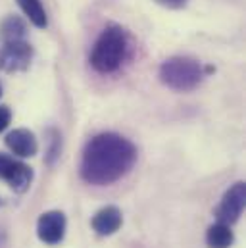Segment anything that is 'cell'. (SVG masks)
Returning <instances> with one entry per match:
<instances>
[{"mask_svg": "<svg viewBox=\"0 0 246 248\" xmlns=\"http://www.w3.org/2000/svg\"><path fill=\"white\" fill-rule=\"evenodd\" d=\"M135 162L137 148L129 139L118 133H100L85 144L81 177L89 185H112L131 171Z\"/></svg>", "mask_w": 246, "mask_h": 248, "instance_id": "6da1fadb", "label": "cell"}, {"mask_svg": "<svg viewBox=\"0 0 246 248\" xmlns=\"http://www.w3.org/2000/svg\"><path fill=\"white\" fill-rule=\"evenodd\" d=\"M127 33L120 25H108L94 43L91 63L98 73H114L127 58Z\"/></svg>", "mask_w": 246, "mask_h": 248, "instance_id": "7a4b0ae2", "label": "cell"}, {"mask_svg": "<svg viewBox=\"0 0 246 248\" xmlns=\"http://www.w3.org/2000/svg\"><path fill=\"white\" fill-rule=\"evenodd\" d=\"M204 77L202 65L194 58L173 56L160 65V79L173 91H192Z\"/></svg>", "mask_w": 246, "mask_h": 248, "instance_id": "3957f363", "label": "cell"}, {"mask_svg": "<svg viewBox=\"0 0 246 248\" xmlns=\"http://www.w3.org/2000/svg\"><path fill=\"white\" fill-rule=\"evenodd\" d=\"M33 48L25 41H4L0 46V69L2 71H23L29 67Z\"/></svg>", "mask_w": 246, "mask_h": 248, "instance_id": "277c9868", "label": "cell"}, {"mask_svg": "<svg viewBox=\"0 0 246 248\" xmlns=\"http://www.w3.org/2000/svg\"><path fill=\"white\" fill-rule=\"evenodd\" d=\"M0 179H4L8 185L17 192H25L31 181H33V171L27 164L0 152Z\"/></svg>", "mask_w": 246, "mask_h": 248, "instance_id": "5b68a950", "label": "cell"}, {"mask_svg": "<svg viewBox=\"0 0 246 248\" xmlns=\"http://www.w3.org/2000/svg\"><path fill=\"white\" fill-rule=\"evenodd\" d=\"M245 204H246V185L241 181V183H235V185L223 194L219 206L215 208L217 221L219 223H225V225L235 223L241 217V214L245 210Z\"/></svg>", "mask_w": 246, "mask_h": 248, "instance_id": "8992f818", "label": "cell"}, {"mask_svg": "<svg viewBox=\"0 0 246 248\" xmlns=\"http://www.w3.org/2000/svg\"><path fill=\"white\" fill-rule=\"evenodd\" d=\"M37 235L45 245H58L65 235V216L52 210L39 217L37 221Z\"/></svg>", "mask_w": 246, "mask_h": 248, "instance_id": "52a82bcc", "label": "cell"}, {"mask_svg": "<svg viewBox=\"0 0 246 248\" xmlns=\"http://www.w3.org/2000/svg\"><path fill=\"white\" fill-rule=\"evenodd\" d=\"M6 146L14 154H17L21 158H31L39 150V142H37L35 135L29 129H14V131H10L6 135Z\"/></svg>", "mask_w": 246, "mask_h": 248, "instance_id": "ba28073f", "label": "cell"}, {"mask_svg": "<svg viewBox=\"0 0 246 248\" xmlns=\"http://www.w3.org/2000/svg\"><path fill=\"white\" fill-rule=\"evenodd\" d=\"M122 212L116 206H106L102 210H98L92 217V229L100 235V237H108L114 235L120 227H122Z\"/></svg>", "mask_w": 246, "mask_h": 248, "instance_id": "9c48e42d", "label": "cell"}, {"mask_svg": "<svg viewBox=\"0 0 246 248\" xmlns=\"http://www.w3.org/2000/svg\"><path fill=\"white\" fill-rule=\"evenodd\" d=\"M235 241V235L229 225L225 223H214L206 233V243L210 248H229Z\"/></svg>", "mask_w": 246, "mask_h": 248, "instance_id": "30bf717a", "label": "cell"}, {"mask_svg": "<svg viewBox=\"0 0 246 248\" xmlns=\"http://www.w3.org/2000/svg\"><path fill=\"white\" fill-rule=\"evenodd\" d=\"M17 4L35 27L45 29L48 25V17H46V12H45V6L41 0H17Z\"/></svg>", "mask_w": 246, "mask_h": 248, "instance_id": "8fae6325", "label": "cell"}, {"mask_svg": "<svg viewBox=\"0 0 246 248\" xmlns=\"http://www.w3.org/2000/svg\"><path fill=\"white\" fill-rule=\"evenodd\" d=\"M25 33H27V27H25V21L17 16H10L2 21L0 25V37L2 41H25Z\"/></svg>", "mask_w": 246, "mask_h": 248, "instance_id": "7c38bea8", "label": "cell"}, {"mask_svg": "<svg viewBox=\"0 0 246 248\" xmlns=\"http://www.w3.org/2000/svg\"><path fill=\"white\" fill-rule=\"evenodd\" d=\"M12 122V110L8 106H0V133Z\"/></svg>", "mask_w": 246, "mask_h": 248, "instance_id": "4fadbf2b", "label": "cell"}, {"mask_svg": "<svg viewBox=\"0 0 246 248\" xmlns=\"http://www.w3.org/2000/svg\"><path fill=\"white\" fill-rule=\"evenodd\" d=\"M156 2L166 6V8H181V6L186 4V0H156Z\"/></svg>", "mask_w": 246, "mask_h": 248, "instance_id": "5bb4252c", "label": "cell"}, {"mask_svg": "<svg viewBox=\"0 0 246 248\" xmlns=\"http://www.w3.org/2000/svg\"><path fill=\"white\" fill-rule=\"evenodd\" d=\"M0 96H2V85H0Z\"/></svg>", "mask_w": 246, "mask_h": 248, "instance_id": "9a60e30c", "label": "cell"}]
</instances>
